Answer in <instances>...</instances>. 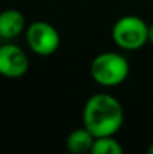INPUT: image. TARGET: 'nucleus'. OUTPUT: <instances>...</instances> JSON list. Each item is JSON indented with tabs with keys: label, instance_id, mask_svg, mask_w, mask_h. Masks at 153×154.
Wrapping results in <instances>:
<instances>
[{
	"label": "nucleus",
	"instance_id": "5",
	"mask_svg": "<svg viewBox=\"0 0 153 154\" xmlns=\"http://www.w3.org/2000/svg\"><path fill=\"white\" fill-rule=\"evenodd\" d=\"M29 69V57L16 45L0 46V75L8 79L22 77Z\"/></svg>",
	"mask_w": 153,
	"mask_h": 154
},
{
	"label": "nucleus",
	"instance_id": "1",
	"mask_svg": "<svg viewBox=\"0 0 153 154\" xmlns=\"http://www.w3.org/2000/svg\"><path fill=\"white\" fill-rule=\"evenodd\" d=\"M84 127L95 137H113L123 123V108L114 96L107 93L92 95L84 104Z\"/></svg>",
	"mask_w": 153,
	"mask_h": 154
},
{
	"label": "nucleus",
	"instance_id": "10",
	"mask_svg": "<svg viewBox=\"0 0 153 154\" xmlns=\"http://www.w3.org/2000/svg\"><path fill=\"white\" fill-rule=\"evenodd\" d=\"M148 154H153V143L148 147Z\"/></svg>",
	"mask_w": 153,
	"mask_h": 154
},
{
	"label": "nucleus",
	"instance_id": "11",
	"mask_svg": "<svg viewBox=\"0 0 153 154\" xmlns=\"http://www.w3.org/2000/svg\"><path fill=\"white\" fill-rule=\"evenodd\" d=\"M0 39H2V38H0Z\"/></svg>",
	"mask_w": 153,
	"mask_h": 154
},
{
	"label": "nucleus",
	"instance_id": "2",
	"mask_svg": "<svg viewBox=\"0 0 153 154\" xmlns=\"http://www.w3.org/2000/svg\"><path fill=\"white\" fill-rule=\"evenodd\" d=\"M129 62L122 54L106 51L94 58L91 64V76L99 85L117 87L129 76Z\"/></svg>",
	"mask_w": 153,
	"mask_h": 154
},
{
	"label": "nucleus",
	"instance_id": "6",
	"mask_svg": "<svg viewBox=\"0 0 153 154\" xmlns=\"http://www.w3.org/2000/svg\"><path fill=\"white\" fill-rule=\"evenodd\" d=\"M24 26H26V20L20 11L8 8L0 12V38L12 39L22 34Z\"/></svg>",
	"mask_w": 153,
	"mask_h": 154
},
{
	"label": "nucleus",
	"instance_id": "8",
	"mask_svg": "<svg viewBox=\"0 0 153 154\" xmlns=\"http://www.w3.org/2000/svg\"><path fill=\"white\" fill-rule=\"evenodd\" d=\"M91 154H123L121 143L113 137H99L95 138L91 147Z\"/></svg>",
	"mask_w": 153,
	"mask_h": 154
},
{
	"label": "nucleus",
	"instance_id": "4",
	"mask_svg": "<svg viewBox=\"0 0 153 154\" xmlns=\"http://www.w3.org/2000/svg\"><path fill=\"white\" fill-rule=\"evenodd\" d=\"M26 41L29 48L38 56H50L60 46V34L50 23L38 20L27 27Z\"/></svg>",
	"mask_w": 153,
	"mask_h": 154
},
{
	"label": "nucleus",
	"instance_id": "3",
	"mask_svg": "<svg viewBox=\"0 0 153 154\" xmlns=\"http://www.w3.org/2000/svg\"><path fill=\"white\" fill-rule=\"evenodd\" d=\"M149 26L136 15L119 18L113 27V39L117 46L125 50H138L148 42Z\"/></svg>",
	"mask_w": 153,
	"mask_h": 154
},
{
	"label": "nucleus",
	"instance_id": "7",
	"mask_svg": "<svg viewBox=\"0 0 153 154\" xmlns=\"http://www.w3.org/2000/svg\"><path fill=\"white\" fill-rule=\"evenodd\" d=\"M95 137L87 130L86 127L76 128L68 135L67 149L72 154H86L91 152Z\"/></svg>",
	"mask_w": 153,
	"mask_h": 154
},
{
	"label": "nucleus",
	"instance_id": "9",
	"mask_svg": "<svg viewBox=\"0 0 153 154\" xmlns=\"http://www.w3.org/2000/svg\"><path fill=\"white\" fill-rule=\"evenodd\" d=\"M148 41L153 43V24L149 26V30H148Z\"/></svg>",
	"mask_w": 153,
	"mask_h": 154
}]
</instances>
